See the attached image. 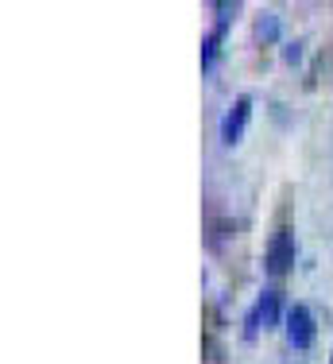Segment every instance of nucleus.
<instances>
[{
	"label": "nucleus",
	"instance_id": "f257e3e1",
	"mask_svg": "<svg viewBox=\"0 0 333 364\" xmlns=\"http://www.w3.org/2000/svg\"><path fill=\"white\" fill-rule=\"evenodd\" d=\"M283 329H287V341H291L295 349H310V345H314V314L306 306H299V302L287 310Z\"/></svg>",
	"mask_w": 333,
	"mask_h": 364
},
{
	"label": "nucleus",
	"instance_id": "f03ea898",
	"mask_svg": "<svg viewBox=\"0 0 333 364\" xmlns=\"http://www.w3.org/2000/svg\"><path fill=\"white\" fill-rule=\"evenodd\" d=\"M291 264H295V237H291V229H279L268 245V272L283 275Z\"/></svg>",
	"mask_w": 333,
	"mask_h": 364
},
{
	"label": "nucleus",
	"instance_id": "7ed1b4c3",
	"mask_svg": "<svg viewBox=\"0 0 333 364\" xmlns=\"http://www.w3.org/2000/svg\"><path fill=\"white\" fill-rule=\"evenodd\" d=\"M275 322H279V291H264L248 314V337H256L260 329H271Z\"/></svg>",
	"mask_w": 333,
	"mask_h": 364
},
{
	"label": "nucleus",
	"instance_id": "20e7f679",
	"mask_svg": "<svg viewBox=\"0 0 333 364\" xmlns=\"http://www.w3.org/2000/svg\"><path fill=\"white\" fill-rule=\"evenodd\" d=\"M248 117H252V97H236L233 109L225 112V120H221V140L229 144V147L244 136V124H248Z\"/></svg>",
	"mask_w": 333,
	"mask_h": 364
},
{
	"label": "nucleus",
	"instance_id": "39448f33",
	"mask_svg": "<svg viewBox=\"0 0 333 364\" xmlns=\"http://www.w3.org/2000/svg\"><path fill=\"white\" fill-rule=\"evenodd\" d=\"M256 31H260V36H268V39H271V36H275V16H268V20H260V28H256Z\"/></svg>",
	"mask_w": 333,
	"mask_h": 364
}]
</instances>
